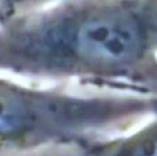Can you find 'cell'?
Masks as SVG:
<instances>
[{"label": "cell", "mask_w": 157, "mask_h": 156, "mask_svg": "<svg viewBox=\"0 0 157 156\" xmlns=\"http://www.w3.org/2000/svg\"><path fill=\"white\" fill-rule=\"evenodd\" d=\"M140 100L81 97L0 80V156H51L134 127Z\"/></svg>", "instance_id": "6da1fadb"}, {"label": "cell", "mask_w": 157, "mask_h": 156, "mask_svg": "<svg viewBox=\"0 0 157 156\" xmlns=\"http://www.w3.org/2000/svg\"><path fill=\"white\" fill-rule=\"evenodd\" d=\"M51 156H157V116L112 136Z\"/></svg>", "instance_id": "7a4b0ae2"}]
</instances>
